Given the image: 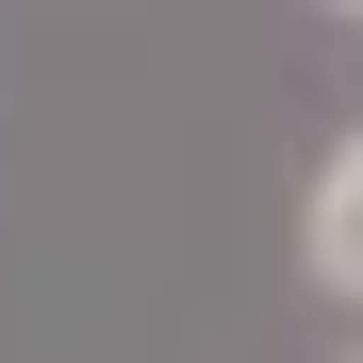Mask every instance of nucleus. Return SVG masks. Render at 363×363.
<instances>
[{"label": "nucleus", "mask_w": 363, "mask_h": 363, "mask_svg": "<svg viewBox=\"0 0 363 363\" xmlns=\"http://www.w3.org/2000/svg\"><path fill=\"white\" fill-rule=\"evenodd\" d=\"M297 264H314L330 297H363V133H330L314 199H297Z\"/></svg>", "instance_id": "f257e3e1"}, {"label": "nucleus", "mask_w": 363, "mask_h": 363, "mask_svg": "<svg viewBox=\"0 0 363 363\" xmlns=\"http://www.w3.org/2000/svg\"><path fill=\"white\" fill-rule=\"evenodd\" d=\"M347 363H363V347H347Z\"/></svg>", "instance_id": "7ed1b4c3"}, {"label": "nucleus", "mask_w": 363, "mask_h": 363, "mask_svg": "<svg viewBox=\"0 0 363 363\" xmlns=\"http://www.w3.org/2000/svg\"><path fill=\"white\" fill-rule=\"evenodd\" d=\"M347 17H363V0H347Z\"/></svg>", "instance_id": "f03ea898"}]
</instances>
